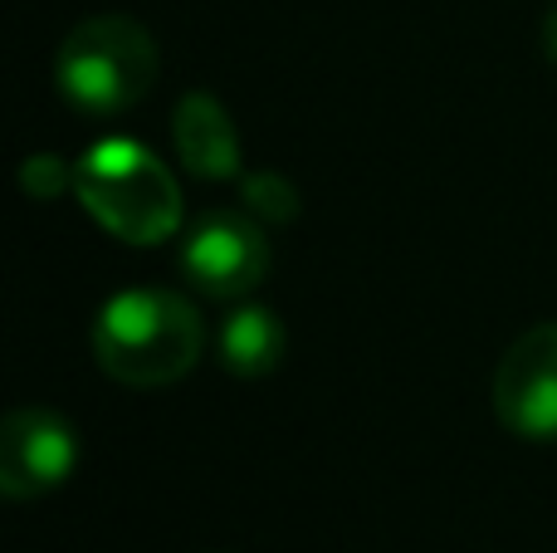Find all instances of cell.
Segmentation results:
<instances>
[{"mask_svg":"<svg viewBox=\"0 0 557 553\" xmlns=\"http://www.w3.org/2000/svg\"><path fill=\"white\" fill-rule=\"evenodd\" d=\"M172 143L176 157L186 162V172L201 176V182H231L240 176V133H235V118L221 108V98L211 94H186L172 113Z\"/></svg>","mask_w":557,"mask_h":553,"instance_id":"7","label":"cell"},{"mask_svg":"<svg viewBox=\"0 0 557 553\" xmlns=\"http://www.w3.org/2000/svg\"><path fill=\"white\" fill-rule=\"evenodd\" d=\"M494 417L533 446L557 441V319L533 323L504 348L494 368Z\"/></svg>","mask_w":557,"mask_h":553,"instance_id":"5","label":"cell"},{"mask_svg":"<svg viewBox=\"0 0 557 553\" xmlns=\"http://www.w3.org/2000/svg\"><path fill=\"white\" fill-rule=\"evenodd\" d=\"M182 274L221 304H240L270 274V241L250 211H206L182 241Z\"/></svg>","mask_w":557,"mask_h":553,"instance_id":"4","label":"cell"},{"mask_svg":"<svg viewBox=\"0 0 557 553\" xmlns=\"http://www.w3.org/2000/svg\"><path fill=\"white\" fill-rule=\"evenodd\" d=\"M215 353H221V368L231 378H270L288 353L284 319L274 309H264V304H235L221 319Z\"/></svg>","mask_w":557,"mask_h":553,"instance_id":"8","label":"cell"},{"mask_svg":"<svg viewBox=\"0 0 557 553\" xmlns=\"http://www.w3.org/2000/svg\"><path fill=\"white\" fill-rule=\"evenodd\" d=\"M543 54H548V64L557 69V5L543 15Z\"/></svg>","mask_w":557,"mask_h":553,"instance_id":"11","label":"cell"},{"mask_svg":"<svg viewBox=\"0 0 557 553\" xmlns=\"http://www.w3.org/2000/svg\"><path fill=\"white\" fill-rule=\"evenodd\" d=\"M20 182H25L29 196H39V201H54L59 192H69V186H74V167L45 152V157H29L25 172H20Z\"/></svg>","mask_w":557,"mask_h":553,"instance_id":"10","label":"cell"},{"mask_svg":"<svg viewBox=\"0 0 557 553\" xmlns=\"http://www.w3.org/2000/svg\"><path fill=\"white\" fill-rule=\"evenodd\" d=\"M74 192L108 235L127 245H162L182 231V186L152 147L103 137L74 167Z\"/></svg>","mask_w":557,"mask_h":553,"instance_id":"2","label":"cell"},{"mask_svg":"<svg viewBox=\"0 0 557 553\" xmlns=\"http://www.w3.org/2000/svg\"><path fill=\"white\" fill-rule=\"evenodd\" d=\"M162 74L157 39L133 15H88L54 54V84L84 118H117L152 94Z\"/></svg>","mask_w":557,"mask_h":553,"instance_id":"3","label":"cell"},{"mask_svg":"<svg viewBox=\"0 0 557 553\" xmlns=\"http://www.w3.org/2000/svg\"><path fill=\"white\" fill-rule=\"evenodd\" d=\"M245 211L255 216V221H274V225H288L298 216V192L284 182V176L274 172H255L245 176Z\"/></svg>","mask_w":557,"mask_h":553,"instance_id":"9","label":"cell"},{"mask_svg":"<svg viewBox=\"0 0 557 553\" xmlns=\"http://www.w3.org/2000/svg\"><path fill=\"white\" fill-rule=\"evenodd\" d=\"M78 470V431L49 407H15L0 421V495L45 500Z\"/></svg>","mask_w":557,"mask_h":553,"instance_id":"6","label":"cell"},{"mask_svg":"<svg viewBox=\"0 0 557 553\" xmlns=\"http://www.w3.org/2000/svg\"><path fill=\"white\" fill-rule=\"evenodd\" d=\"M206 323L172 290H123L94 319V358L123 388H172L201 362Z\"/></svg>","mask_w":557,"mask_h":553,"instance_id":"1","label":"cell"}]
</instances>
